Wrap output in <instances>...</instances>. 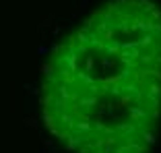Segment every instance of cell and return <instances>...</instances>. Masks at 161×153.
<instances>
[{
    "instance_id": "6da1fadb",
    "label": "cell",
    "mask_w": 161,
    "mask_h": 153,
    "mask_svg": "<svg viewBox=\"0 0 161 153\" xmlns=\"http://www.w3.org/2000/svg\"><path fill=\"white\" fill-rule=\"evenodd\" d=\"M42 118L68 153H149L161 124V6L108 0L52 50Z\"/></svg>"
}]
</instances>
